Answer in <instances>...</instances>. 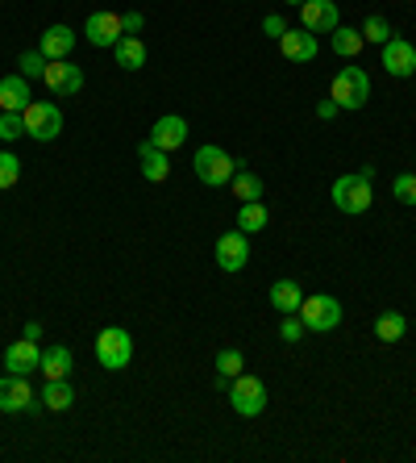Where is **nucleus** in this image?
I'll return each mask as SVG.
<instances>
[{
    "label": "nucleus",
    "instance_id": "nucleus-1",
    "mask_svg": "<svg viewBox=\"0 0 416 463\" xmlns=\"http://www.w3.org/2000/svg\"><path fill=\"white\" fill-rule=\"evenodd\" d=\"M370 176H375V167H362V171H350V176H337L333 180V205L342 209V213H350V218H358V213H367L370 201H375V193H370Z\"/></svg>",
    "mask_w": 416,
    "mask_h": 463
},
{
    "label": "nucleus",
    "instance_id": "nucleus-2",
    "mask_svg": "<svg viewBox=\"0 0 416 463\" xmlns=\"http://www.w3.org/2000/svg\"><path fill=\"white\" fill-rule=\"evenodd\" d=\"M191 167H196V180L208 184V188H221V184L233 180V171L242 167L238 159H229L225 147H216V142H204L200 150H196V159H191Z\"/></svg>",
    "mask_w": 416,
    "mask_h": 463
},
{
    "label": "nucleus",
    "instance_id": "nucleus-3",
    "mask_svg": "<svg viewBox=\"0 0 416 463\" xmlns=\"http://www.w3.org/2000/svg\"><path fill=\"white\" fill-rule=\"evenodd\" d=\"M133 359V339L130 330L121 326H105L100 334H96V364L108 367V372H125Z\"/></svg>",
    "mask_w": 416,
    "mask_h": 463
},
{
    "label": "nucleus",
    "instance_id": "nucleus-4",
    "mask_svg": "<svg viewBox=\"0 0 416 463\" xmlns=\"http://www.w3.org/2000/svg\"><path fill=\"white\" fill-rule=\"evenodd\" d=\"M333 100H337V109L345 113H358L362 105L370 100V75L362 67H342V72L333 75Z\"/></svg>",
    "mask_w": 416,
    "mask_h": 463
},
{
    "label": "nucleus",
    "instance_id": "nucleus-5",
    "mask_svg": "<svg viewBox=\"0 0 416 463\" xmlns=\"http://www.w3.org/2000/svg\"><path fill=\"white\" fill-rule=\"evenodd\" d=\"M300 322H304L312 334H329V330L342 326V301L329 296V293L304 296V305H300Z\"/></svg>",
    "mask_w": 416,
    "mask_h": 463
},
{
    "label": "nucleus",
    "instance_id": "nucleus-6",
    "mask_svg": "<svg viewBox=\"0 0 416 463\" xmlns=\"http://www.w3.org/2000/svg\"><path fill=\"white\" fill-rule=\"evenodd\" d=\"M229 405H233V414H242V417H259L262 409H267V384H262L259 376L242 372V376L229 380Z\"/></svg>",
    "mask_w": 416,
    "mask_h": 463
},
{
    "label": "nucleus",
    "instance_id": "nucleus-7",
    "mask_svg": "<svg viewBox=\"0 0 416 463\" xmlns=\"http://www.w3.org/2000/svg\"><path fill=\"white\" fill-rule=\"evenodd\" d=\"M25 117V138H38V142H55L63 134V113L50 105V100H30L21 109Z\"/></svg>",
    "mask_w": 416,
    "mask_h": 463
},
{
    "label": "nucleus",
    "instance_id": "nucleus-8",
    "mask_svg": "<svg viewBox=\"0 0 416 463\" xmlns=\"http://www.w3.org/2000/svg\"><path fill=\"white\" fill-rule=\"evenodd\" d=\"M379 63H383V72H387V75L408 80V75L416 72V47L408 42V38H387V42H383Z\"/></svg>",
    "mask_w": 416,
    "mask_h": 463
},
{
    "label": "nucleus",
    "instance_id": "nucleus-9",
    "mask_svg": "<svg viewBox=\"0 0 416 463\" xmlns=\"http://www.w3.org/2000/svg\"><path fill=\"white\" fill-rule=\"evenodd\" d=\"M42 84H47L55 97H75L83 88V72L72 59H50L47 72H42Z\"/></svg>",
    "mask_w": 416,
    "mask_h": 463
},
{
    "label": "nucleus",
    "instance_id": "nucleus-10",
    "mask_svg": "<svg viewBox=\"0 0 416 463\" xmlns=\"http://www.w3.org/2000/svg\"><path fill=\"white\" fill-rule=\"evenodd\" d=\"M300 25L309 30V34H333L337 25H342V13L333 0H304L300 4Z\"/></svg>",
    "mask_w": 416,
    "mask_h": 463
},
{
    "label": "nucleus",
    "instance_id": "nucleus-11",
    "mask_svg": "<svg viewBox=\"0 0 416 463\" xmlns=\"http://www.w3.org/2000/svg\"><path fill=\"white\" fill-rule=\"evenodd\" d=\"M34 389H30V376H0V414H30L34 405Z\"/></svg>",
    "mask_w": 416,
    "mask_h": 463
},
{
    "label": "nucleus",
    "instance_id": "nucleus-12",
    "mask_svg": "<svg viewBox=\"0 0 416 463\" xmlns=\"http://www.w3.org/2000/svg\"><path fill=\"white\" fill-rule=\"evenodd\" d=\"M213 255H216V268L221 271H242L250 263V243H246V234L233 230V234H221L213 246Z\"/></svg>",
    "mask_w": 416,
    "mask_h": 463
},
{
    "label": "nucleus",
    "instance_id": "nucleus-13",
    "mask_svg": "<svg viewBox=\"0 0 416 463\" xmlns=\"http://www.w3.org/2000/svg\"><path fill=\"white\" fill-rule=\"evenodd\" d=\"M83 38L92 42V47H117L121 38H125V30H121V17L117 13H92L88 21H83Z\"/></svg>",
    "mask_w": 416,
    "mask_h": 463
},
{
    "label": "nucleus",
    "instance_id": "nucleus-14",
    "mask_svg": "<svg viewBox=\"0 0 416 463\" xmlns=\"http://www.w3.org/2000/svg\"><path fill=\"white\" fill-rule=\"evenodd\" d=\"M4 367H9L13 376H30V372H38L42 367V351H38V342L34 339H17L4 347Z\"/></svg>",
    "mask_w": 416,
    "mask_h": 463
},
{
    "label": "nucleus",
    "instance_id": "nucleus-15",
    "mask_svg": "<svg viewBox=\"0 0 416 463\" xmlns=\"http://www.w3.org/2000/svg\"><path fill=\"white\" fill-rule=\"evenodd\" d=\"M150 142H155L158 150H179L183 142H188V122L183 117H175V113H166V117H158L155 125H150Z\"/></svg>",
    "mask_w": 416,
    "mask_h": 463
},
{
    "label": "nucleus",
    "instance_id": "nucleus-16",
    "mask_svg": "<svg viewBox=\"0 0 416 463\" xmlns=\"http://www.w3.org/2000/svg\"><path fill=\"white\" fill-rule=\"evenodd\" d=\"M279 50H284V59H292V63H312L317 59V34H309L304 25L300 30H287L284 38H279Z\"/></svg>",
    "mask_w": 416,
    "mask_h": 463
},
{
    "label": "nucleus",
    "instance_id": "nucleus-17",
    "mask_svg": "<svg viewBox=\"0 0 416 463\" xmlns=\"http://www.w3.org/2000/svg\"><path fill=\"white\" fill-rule=\"evenodd\" d=\"M30 105V80L21 72L0 80V113H21Z\"/></svg>",
    "mask_w": 416,
    "mask_h": 463
},
{
    "label": "nucleus",
    "instance_id": "nucleus-18",
    "mask_svg": "<svg viewBox=\"0 0 416 463\" xmlns=\"http://www.w3.org/2000/svg\"><path fill=\"white\" fill-rule=\"evenodd\" d=\"M138 163H142V176L150 184H163L166 176H171V159H166V150H158L150 138L138 147Z\"/></svg>",
    "mask_w": 416,
    "mask_h": 463
},
{
    "label": "nucleus",
    "instance_id": "nucleus-19",
    "mask_svg": "<svg viewBox=\"0 0 416 463\" xmlns=\"http://www.w3.org/2000/svg\"><path fill=\"white\" fill-rule=\"evenodd\" d=\"M72 47H75V30L72 25H50L47 34H42V55H47V63L50 59H67L72 55Z\"/></svg>",
    "mask_w": 416,
    "mask_h": 463
},
{
    "label": "nucleus",
    "instance_id": "nucleus-20",
    "mask_svg": "<svg viewBox=\"0 0 416 463\" xmlns=\"http://www.w3.org/2000/svg\"><path fill=\"white\" fill-rule=\"evenodd\" d=\"M113 59H117L121 72H142L146 67V42L142 38H133V34H125L117 47H113Z\"/></svg>",
    "mask_w": 416,
    "mask_h": 463
},
{
    "label": "nucleus",
    "instance_id": "nucleus-21",
    "mask_svg": "<svg viewBox=\"0 0 416 463\" xmlns=\"http://www.w3.org/2000/svg\"><path fill=\"white\" fill-rule=\"evenodd\" d=\"M72 367H75V355L67 351V347H47L38 372H42L47 380H67V376H72Z\"/></svg>",
    "mask_w": 416,
    "mask_h": 463
},
{
    "label": "nucleus",
    "instance_id": "nucleus-22",
    "mask_svg": "<svg viewBox=\"0 0 416 463\" xmlns=\"http://www.w3.org/2000/svg\"><path fill=\"white\" fill-rule=\"evenodd\" d=\"M271 305L279 309V313H300V305H304L300 284L296 280H275L271 284Z\"/></svg>",
    "mask_w": 416,
    "mask_h": 463
},
{
    "label": "nucleus",
    "instance_id": "nucleus-23",
    "mask_svg": "<svg viewBox=\"0 0 416 463\" xmlns=\"http://www.w3.org/2000/svg\"><path fill=\"white\" fill-rule=\"evenodd\" d=\"M329 47H333V55H337V59H354L358 50L367 47V38H362V30L337 25V30H333V38H329Z\"/></svg>",
    "mask_w": 416,
    "mask_h": 463
},
{
    "label": "nucleus",
    "instance_id": "nucleus-24",
    "mask_svg": "<svg viewBox=\"0 0 416 463\" xmlns=\"http://www.w3.org/2000/svg\"><path fill=\"white\" fill-rule=\"evenodd\" d=\"M42 405L55 409V414H63V409H72L75 405V389L67 384V380H47V384H42Z\"/></svg>",
    "mask_w": 416,
    "mask_h": 463
},
{
    "label": "nucleus",
    "instance_id": "nucleus-25",
    "mask_svg": "<svg viewBox=\"0 0 416 463\" xmlns=\"http://www.w3.org/2000/svg\"><path fill=\"white\" fill-rule=\"evenodd\" d=\"M267 221H271V213H267V205H262V201H246V205L238 209V230L242 234H259Z\"/></svg>",
    "mask_w": 416,
    "mask_h": 463
},
{
    "label": "nucleus",
    "instance_id": "nucleus-26",
    "mask_svg": "<svg viewBox=\"0 0 416 463\" xmlns=\"http://www.w3.org/2000/svg\"><path fill=\"white\" fill-rule=\"evenodd\" d=\"M404 334H408V317L395 313V309H392V313H383L379 322H375V339H379V342H400Z\"/></svg>",
    "mask_w": 416,
    "mask_h": 463
},
{
    "label": "nucleus",
    "instance_id": "nucleus-27",
    "mask_svg": "<svg viewBox=\"0 0 416 463\" xmlns=\"http://www.w3.org/2000/svg\"><path fill=\"white\" fill-rule=\"evenodd\" d=\"M229 188H233V196H238L242 205H246V201H262V180L254 171H233Z\"/></svg>",
    "mask_w": 416,
    "mask_h": 463
},
{
    "label": "nucleus",
    "instance_id": "nucleus-28",
    "mask_svg": "<svg viewBox=\"0 0 416 463\" xmlns=\"http://www.w3.org/2000/svg\"><path fill=\"white\" fill-rule=\"evenodd\" d=\"M17 180H21V159L13 155V150H0V193L13 188Z\"/></svg>",
    "mask_w": 416,
    "mask_h": 463
},
{
    "label": "nucleus",
    "instance_id": "nucleus-29",
    "mask_svg": "<svg viewBox=\"0 0 416 463\" xmlns=\"http://www.w3.org/2000/svg\"><path fill=\"white\" fill-rule=\"evenodd\" d=\"M242 367H246V359H242V351L238 347H225V351L216 355V372H221V376H242Z\"/></svg>",
    "mask_w": 416,
    "mask_h": 463
},
{
    "label": "nucleus",
    "instance_id": "nucleus-30",
    "mask_svg": "<svg viewBox=\"0 0 416 463\" xmlns=\"http://www.w3.org/2000/svg\"><path fill=\"white\" fill-rule=\"evenodd\" d=\"M25 138V117L21 113H0V142H17Z\"/></svg>",
    "mask_w": 416,
    "mask_h": 463
},
{
    "label": "nucleus",
    "instance_id": "nucleus-31",
    "mask_svg": "<svg viewBox=\"0 0 416 463\" xmlns=\"http://www.w3.org/2000/svg\"><path fill=\"white\" fill-rule=\"evenodd\" d=\"M392 196L400 201V205H416V176H412V171L395 176V180H392Z\"/></svg>",
    "mask_w": 416,
    "mask_h": 463
},
{
    "label": "nucleus",
    "instance_id": "nucleus-32",
    "mask_svg": "<svg viewBox=\"0 0 416 463\" xmlns=\"http://www.w3.org/2000/svg\"><path fill=\"white\" fill-rule=\"evenodd\" d=\"M362 38H367V42H387V38H392V25H387V17H375V13H370L367 21H362Z\"/></svg>",
    "mask_w": 416,
    "mask_h": 463
},
{
    "label": "nucleus",
    "instance_id": "nucleus-33",
    "mask_svg": "<svg viewBox=\"0 0 416 463\" xmlns=\"http://www.w3.org/2000/svg\"><path fill=\"white\" fill-rule=\"evenodd\" d=\"M17 67H21L25 80H34V75L47 72V55H42V50H25L21 59H17Z\"/></svg>",
    "mask_w": 416,
    "mask_h": 463
},
{
    "label": "nucleus",
    "instance_id": "nucleus-34",
    "mask_svg": "<svg viewBox=\"0 0 416 463\" xmlns=\"http://www.w3.org/2000/svg\"><path fill=\"white\" fill-rule=\"evenodd\" d=\"M304 334H309V326L300 322V313H287L284 326H279V339H284V342H300Z\"/></svg>",
    "mask_w": 416,
    "mask_h": 463
},
{
    "label": "nucleus",
    "instance_id": "nucleus-35",
    "mask_svg": "<svg viewBox=\"0 0 416 463\" xmlns=\"http://www.w3.org/2000/svg\"><path fill=\"white\" fill-rule=\"evenodd\" d=\"M262 34H267V38H284L287 34V21L271 13V17H262Z\"/></svg>",
    "mask_w": 416,
    "mask_h": 463
},
{
    "label": "nucleus",
    "instance_id": "nucleus-36",
    "mask_svg": "<svg viewBox=\"0 0 416 463\" xmlns=\"http://www.w3.org/2000/svg\"><path fill=\"white\" fill-rule=\"evenodd\" d=\"M142 25H146L142 13H125V17H121V30H125V34H133V38L142 34Z\"/></svg>",
    "mask_w": 416,
    "mask_h": 463
},
{
    "label": "nucleus",
    "instance_id": "nucleus-37",
    "mask_svg": "<svg viewBox=\"0 0 416 463\" xmlns=\"http://www.w3.org/2000/svg\"><path fill=\"white\" fill-rule=\"evenodd\" d=\"M317 117H321V122H329V117H337V100H321V105H317Z\"/></svg>",
    "mask_w": 416,
    "mask_h": 463
},
{
    "label": "nucleus",
    "instance_id": "nucleus-38",
    "mask_svg": "<svg viewBox=\"0 0 416 463\" xmlns=\"http://www.w3.org/2000/svg\"><path fill=\"white\" fill-rule=\"evenodd\" d=\"M25 339H42V326H38V322H25Z\"/></svg>",
    "mask_w": 416,
    "mask_h": 463
},
{
    "label": "nucleus",
    "instance_id": "nucleus-39",
    "mask_svg": "<svg viewBox=\"0 0 416 463\" xmlns=\"http://www.w3.org/2000/svg\"><path fill=\"white\" fill-rule=\"evenodd\" d=\"M287 4H296V9H300V4H304V0H287Z\"/></svg>",
    "mask_w": 416,
    "mask_h": 463
}]
</instances>
